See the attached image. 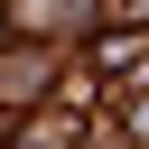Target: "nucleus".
<instances>
[{
    "label": "nucleus",
    "instance_id": "nucleus-1",
    "mask_svg": "<svg viewBox=\"0 0 149 149\" xmlns=\"http://www.w3.org/2000/svg\"><path fill=\"white\" fill-rule=\"evenodd\" d=\"M74 140H84V121H74V112H37V121L19 130V149H74Z\"/></svg>",
    "mask_w": 149,
    "mask_h": 149
},
{
    "label": "nucleus",
    "instance_id": "nucleus-2",
    "mask_svg": "<svg viewBox=\"0 0 149 149\" xmlns=\"http://www.w3.org/2000/svg\"><path fill=\"white\" fill-rule=\"evenodd\" d=\"M130 140H149V93H140V102H130Z\"/></svg>",
    "mask_w": 149,
    "mask_h": 149
}]
</instances>
